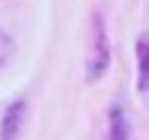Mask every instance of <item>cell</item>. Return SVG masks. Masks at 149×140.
I'll return each mask as SVG.
<instances>
[{"instance_id": "1", "label": "cell", "mask_w": 149, "mask_h": 140, "mask_svg": "<svg viewBox=\"0 0 149 140\" xmlns=\"http://www.w3.org/2000/svg\"><path fill=\"white\" fill-rule=\"evenodd\" d=\"M110 66V42H107V27L102 12H93V45H90V60H86V81H98Z\"/></svg>"}, {"instance_id": "2", "label": "cell", "mask_w": 149, "mask_h": 140, "mask_svg": "<svg viewBox=\"0 0 149 140\" xmlns=\"http://www.w3.org/2000/svg\"><path fill=\"white\" fill-rule=\"evenodd\" d=\"M24 119H27V98L9 101L3 110V119H0V140H21Z\"/></svg>"}, {"instance_id": "3", "label": "cell", "mask_w": 149, "mask_h": 140, "mask_svg": "<svg viewBox=\"0 0 149 140\" xmlns=\"http://www.w3.org/2000/svg\"><path fill=\"white\" fill-rule=\"evenodd\" d=\"M137 93L149 95V33L137 36Z\"/></svg>"}, {"instance_id": "4", "label": "cell", "mask_w": 149, "mask_h": 140, "mask_svg": "<svg viewBox=\"0 0 149 140\" xmlns=\"http://www.w3.org/2000/svg\"><path fill=\"white\" fill-rule=\"evenodd\" d=\"M107 140H128V125H125V107L113 101L110 104V131Z\"/></svg>"}, {"instance_id": "5", "label": "cell", "mask_w": 149, "mask_h": 140, "mask_svg": "<svg viewBox=\"0 0 149 140\" xmlns=\"http://www.w3.org/2000/svg\"><path fill=\"white\" fill-rule=\"evenodd\" d=\"M12 57H15V39L0 30V66H6Z\"/></svg>"}]
</instances>
